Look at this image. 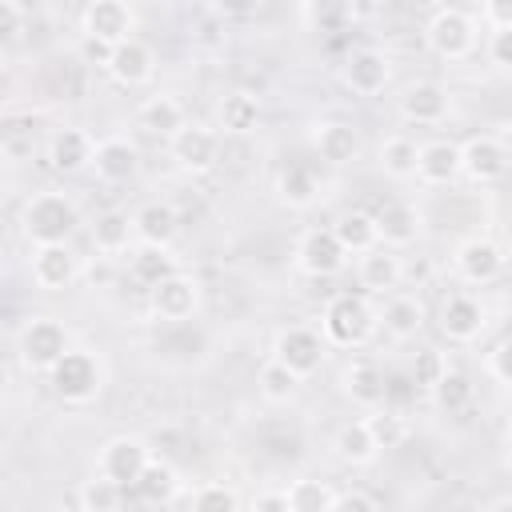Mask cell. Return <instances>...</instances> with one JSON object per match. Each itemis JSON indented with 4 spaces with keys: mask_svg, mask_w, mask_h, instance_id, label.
<instances>
[{
    "mask_svg": "<svg viewBox=\"0 0 512 512\" xmlns=\"http://www.w3.org/2000/svg\"><path fill=\"white\" fill-rule=\"evenodd\" d=\"M80 228V208L68 192H36L20 212V232L32 248L40 244H68Z\"/></svg>",
    "mask_w": 512,
    "mask_h": 512,
    "instance_id": "1",
    "label": "cell"
},
{
    "mask_svg": "<svg viewBox=\"0 0 512 512\" xmlns=\"http://www.w3.org/2000/svg\"><path fill=\"white\" fill-rule=\"evenodd\" d=\"M380 328V312L360 292H340L320 312V332L336 348H364Z\"/></svg>",
    "mask_w": 512,
    "mask_h": 512,
    "instance_id": "2",
    "label": "cell"
},
{
    "mask_svg": "<svg viewBox=\"0 0 512 512\" xmlns=\"http://www.w3.org/2000/svg\"><path fill=\"white\" fill-rule=\"evenodd\" d=\"M48 384H52L56 400L80 408V404H92V400L104 392L108 372H104V360H100L92 348H68V352L52 364Z\"/></svg>",
    "mask_w": 512,
    "mask_h": 512,
    "instance_id": "3",
    "label": "cell"
},
{
    "mask_svg": "<svg viewBox=\"0 0 512 512\" xmlns=\"http://www.w3.org/2000/svg\"><path fill=\"white\" fill-rule=\"evenodd\" d=\"M72 348L68 328L56 316H28V324L16 332V360L24 372H52V364Z\"/></svg>",
    "mask_w": 512,
    "mask_h": 512,
    "instance_id": "4",
    "label": "cell"
},
{
    "mask_svg": "<svg viewBox=\"0 0 512 512\" xmlns=\"http://www.w3.org/2000/svg\"><path fill=\"white\" fill-rule=\"evenodd\" d=\"M424 44L440 60H464L476 48V20L464 8H436L424 24Z\"/></svg>",
    "mask_w": 512,
    "mask_h": 512,
    "instance_id": "5",
    "label": "cell"
},
{
    "mask_svg": "<svg viewBox=\"0 0 512 512\" xmlns=\"http://www.w3.org/2000/svg\"><path fill=\"white\" fill-rule=\"evenodd\" d=\"M148 312L164 324H188L200 312V284L184 272L164 276L160 284L148 288Z\"/></svg>",
    "mask_w": 512,
    "mask_h": 512,
    "instance_id": "6",
    "label": "cell"
},
{
    "mask_svg": "<svg viewBox=\"0 0 512 512\" xmlns=\"http://www.w3.org/2000/svg\"><path fill=\"white\" fill-rule=\"evenodd\" d=\"M344 264H348V248L340 244V236H336L332 228H308V232L296 240V268H300L304 276L324 280V276L344 272Z\"/></svg>",
    "mask_w": 512,
    "mask_h": 512,
    "instance_id": "7",
    "label": "cell"
},
{
    "mask_svg": "<svg viewBox=\"0 0 512 512\" xmlns=\"http://www.w3.org/2000/svg\"><path fill=\"white\" fill-rule=\"evenodd\" d=\"M452 268H456V276H460L464 284H472V288L492 284V280L504 272V248H500L496 240H488V236H468V240L456 244Z\"/></svg>",
    "mask_w": 512,
    "mask_h": 512,
    "instance_id": "8",
    "label": "cell"
},
{
    "mask_svg": "<svg viewBox=\"0 0 512 512\" xmlns=\"http://www.w3.org/2000/svg\"><path fill=\"white\" fill-rule=\"evenodd\" d=\"M28 276L40 292H64L80 276V256L68 244H40L28 256Z\"/></svg>",
    "mask_w": 512,
    "mask_h": 512,
    "instance_id": "9",
    "label": "cell"
},
{
    "mask_svg": "<svg viewBox=\"0 0 512 512\" xmlns=\"http://www.w3.org/2000/svg\"><path fill=\"white\" fill-rule=\"evenodd\" d=\"M324 352H328L324 332L304 328V324H292V328L276 332V344H272V356H276L280 364H288L292 372H300L304 380L324 364Z\"/></svg>",
    "mask_w": 512,
    "mask_h": 512,
    "instance_id": "10",
    "label": "cell"
},
{
    "mask_svg": "<svg viewBox=\"0 0 512 512\" xmlns=\"http://www.w3.org/2000/svg\"><path fill=\"white\" fill-rule=\"evenodd\" d=\"M148 460H152V452H148V444L140 436H112L96 456V472L116 480V484H124V488H136V480L148 468Z\"/></svg>",
    "mask_w": 512,
    "mask_h": 512,
    "instance_id": "11",
    "label": "cell"
},
{
    "mask_svg": "<svg viewBox=\"0 0 512 512\" xmlns=\"http://www.w3.org/2000/svg\"><path fill=\"white\" fill-rule=\"evenodd\" d=\"M80 32H84V40L112 48L132 36V8L124 0H88L80 12Z\"/></svg>",
    "mask_w": 512,
    "mask_h": 512,
    "instance_id": "12",
    "label": "cell"
},
{
    "mask_svg": "<svg viewBox=\"0 0 512 512\" xmlns=\"http://www.w3.org/2000/svg\"><path fill=\"white\" fill-rule=\"evenodd\" d=\"M168 156L184 172H208L220 160V136L204 124H184L176 136H168Z\"/></svg>",
    "mask_w": 512,
    "mask_h": 512,
    "instance_id": "13",
    "label": "cell"
},
{
    "mask_svg": "<svg viewBox=\"0 0 512 512\" xmlns=\"http://www.w3.org/2000/svg\"><path fill=\"white\" fill-rule=\"evenodd\" d=\"M508 148L500 144V136H468L460 144V172L472 184H496L508 172Z\"/></svg>",
    "mask_w": 512,
    "mask_h": 512,
    "instance_id": "14",
    "label": "cell"
},
{
    "mask_svg": "<svg viewBox=\"0 0 512 512\" xmlns=\"http://www.w3.org/2000/svg\"><path fill=\"white\" fill-rule=\"evenodd\" d=\"M484 324H488V312H484V304L472 292L444 296V304H440V332L452 344H472L484 332Z\"/></svg>",
    "mask_w": 512,
    "mask_h": 512,
    "instance_id": "15",
    "label": "cell"
},
{
    "mask_svg": "<svg viewBox=\"0 0 512 512\" xmlns=\"http://www.w3.org/2000/svg\"><path fill=\"white\" fill-rule=\"evenodd\" d=\"M104 68H108V76H112L116 84H124V88H140V84H148L152 72H156V52H152L144 40L128 36V40L112 44Z\"/></svg>",
    "mask_w": 512,
    "mask_h": 512,
    "instance_id": "16",
    "label": "cell"
},
{
    "mask_svg": "<svg viewBox=\"0 0 512 512\" xmlns=\"http://www.w3.org/2000/svg\"><path fill=\"white\" fill-rule=\"evenodd\" d=\"M340 80H344V88L356 92V96H376V92H384V84L392 80V60H388L380 48H356V52H348Z\"/></svg>",
    "mask_w": 512,
    "mask_h": 512,
    "instance_id": "17",
    "label": "cell"
},
{
    "mask_svg": "<svg viewBox=\"0 0 512 512\" xmlns=\"http://www.w3.org/2000/svg\"><path fill=\"white\" fill-rule=\"evenodd\" d=\"M312 148H316V156H320L324 164L344 168V164L360 160L364 140H360V132H356L348 120H316V124H312Z\"/></svg>",
    "mask_w": 512,
    "mask_h": 512,
    "instance_id": "18",
    "label": "cell"
},
{
    "mask_svg": "<svg viewBox=\"0 0 512 512\" xmlns=\"http://www.w3.org/2000/svg\"><path fill=\"white\" fill-rule=\"evenodd\" d=\"M92 172L104 184H128L140 172V152L128 136H104L96 140V156H92Z\"/></svg>",
    "mask_w": 512,
    "mask_h": 512,
    "instance_id": "19",
    "label": "cell"
},
{
    "mask_svg": "<svg viewBox=\"0 0 512 512\" xmlns=\"http://www.w3.org/2000/svg\"><path fill=\"white\" fill-rule=\"evenodd\" d=\"M396 104H400V116L412 120V124H440V120L448 116V108H452L448 88L436 84V80H416V84H408Z\"/></svg>",
    "mask_w": 512,
    "mask_h": 512,
    "instance_id": "20",
    "label": "cell"
},
{
    "mask_svg": "<svg viewBox=\"0 0 512 512\" xmlns=\"http://www.w3.org/2000/svg\"><path fill=\"white\" fill-rule=\"evenodd\" d=\"M92 156H96V140L84 128H56L48 140V164L64 176L92 168Z\"/></svg>",
    "mask_w": 512,
    "mask_h": 512,
    "instance_id": "21",
    "label": "cell"
},
{
    "mask_svg": "<svg viewBox=\"0 0 512 512\" xmlns=\"http://www.w3.org/2000/svg\"><path fill=\"white\" fill-rule=\"evenodd\" d=\"M136 224V240L140 244H156V248H172V240L180 236V216L168 200H148L132 212Z\"/></svg>",
    "mask_w": 512,
    "mask_h": 512,
    "instance_id": "22",
    "label": "cell"
},
{
    "mask_svg": "<svg viewBox=\"0 0 512 512\" xmlns=\"http://www.w3.org/2000/svg\"><path fill=\"white\" fill-rule=\"evenodd\" d=\"M356 276H360V288H368V292H392L400 284V276H404V264H400L396 248L376 244V248L360 252Z\"/></svg>",
    "mask_w": 512,
    "mask_h": 512,
    "instance_id": "23",
    "label": "cell"
},
{
    "mask_svg": "<svg viewBox=\"0 0 512 512\" xmlns=\"http://www.w3.org/2000/svg\"><path fill=\"white\" fill-rule=\"evenodd\" d=\"M188 124V116H184V104L176 100V96H168V92H156V96H148L140 108H136V128H144L148 136H176L180 128Z\"/></svg>",
    "mask_w": 512,
    "mask_h": 512,
    "instance_id": "24",
    "label": "cell"
},
{
    "mask_svg": "<svg viewBox=\"0 0 512 512\" xmlns=\"http://www.w3.org/2000/svg\"><path fill=\"white\" fill-rule=\"evenodd\" d=\"M276 200L288 204V208H312L320 200V180H316V168L304 164V160H292L276 172Z\"/></svg>",
    "mask_w": 512,
    "mask_h": 512,
    "instance_id": "25",
    "label": "cell"
},
{
    "mask_svg": "<svg viewBox=\"0 0 512 512\" xmlns=\"http://www.w3.org/2000/svg\"><path fill=\"white\" fill-rule=\"evenodd\" d=\"M332 452H336V460H340V464L364 468V464H372L384 448L376 444V436L368 432V424H364V420H348V424H340V428H336V436H332Z\"/></svg>",
    "mask_w": 512,
    "mask_h": 512,
    "instance_id": "26",
    "label": "cell"
},
{
    "mask_svg": "<svg viewBox=\"0 0 512 512\" xmlns=\"http://www.w3.org/2000/svg\"><path fill=\"white\" fill-rule=\"evenodd\" d=\"M416 176L424 184H452L460 176V144L452 140H428L420 144V164H416Z\"/></svg>",
    "mask_w": 512,
    "mask_h": 512,
    "instance_id": "27",
    "label": "cell"
},
{
    "mask_svg": "<svg viewBox=\"0 0 512 512\" xmlns=\"http://www.w3.org/2000/svg\"><path fill=\"white\" fill-rule=\"evenodd\" d=\"M216 124H220V132H228V136H248V132H256V124H260V96H252V92H244V88L228 92V96L216 104Z\"/></svg>",
    "mask_w": 512,
    "mask_h": 512,
    "instance_id": "28",
    "label": "cell"
},
{
    "mask_svg": "<svg viewBox=\"0 0 512 512\" xmlns=\"http://www.w3.org/2000/svg\"><path fill=\"white\" fill-rule=\"evenodd\" d=\"M332 232L340 236V244L348 248V256H360V252H368V248L380 244V224H376V212H368V208L340 212L336 224H332Z\"/></svg>",
    "mask_w": 512,
    "mask_h": 512,
    "instance_id": "29",
    "label": "cell"
},
{
    "mask_svg": "<svg viewBox=\"0 0 512 512\" xmlns=\"http://www.w3.org/2000/svg\"><path fill=\"white\" fill-rule=\"evenodd\" d=\"M132 240H136V224H132L128 212L108 208V212L96 216V224H92V244H96L100 256H124V252L132 248Z\"/></svg>",
    "mask_w": 512,
    "mask_h": 512,
    "instance_id": "30",
    "label": "cell"
},
{
    "mask_svg": "<svg viewBox=\"0 0 512 512\" xmlns=\"http://www.w3.org/2000/svg\"><path fill=\"white\" fill-rule=\"evenodd\" d=\"M376 224H380V244L388 248H408L416 236H420V216L416 208L400 204V200H388L376 208Z\"/></svg>",
    "mask_w": 512,
    "mask_h": 512,
    "instance_id": "31",
    "label": "cell"
},
{
    "mask_svg": "<svg viewBox=\"0 0 512 512\" xmlns=\"http://www.w3.org/2000/svg\"><path fill=\"white\" fill-rule=\"evenodd\" d=\"M344 392H348L356 404L376 408V404L388 400V380H384V372H380L372 360H352V364L344 368Z\"/></svg>",
    "mask_w": 512,
    "mask_h": 512,
    "instance_id": "32",
    "label": "cell"
},
{
    "mask_svg": "<svg viewBox=\"0 0 512 512\" xmlns=\"http://www.w3.org/2000/svg\"><path fill=\"white\" fill-rule=\"evenodd\" d=\"M356 16V0H300V20L308 32H344Z\"/></svg>",
    "mask_w": 512,
    "mask_h": 512,
    "instance_id": "33",
    "label": "cell"
},
{
    "mask_svg": "<svg viewBox=\"0 0 512 512\" xmlns=\"http://www.w3.org/2000/svg\"><path fill=\"white\" fill-rule=\"evenodd\" d=\"M380 324L392 340H412L424 328V304L416 296H388V304L380 308Z\"/></svg>",
    "mask_w": 512,
    "mask_h": 512,
    "instance_id": "34",
    "label": "cell"
},
{
    "mask_svg": "<svg viewBox=\"0 0 512 512\" xmlns=\"http://www.w3.org/2000/svg\"><path fill=\"white\" fill-rule=\"evenodd\" d=\"M136 496L144 504H176V496H180V472L168 460H148V468L136 480Z\"/></svg>",
    "mask_w": 512,
    "mask_h": 512,
    "instance_id": "35",
    "label": "cell"
},
{
    "mask_svg": "<svg viewBox=\"0 0 512 512\" xmlns=\"http://www.w3.org/2000/svg\"><path fill=\"white\" fill-rule=\"evenodd\" d=\"M380 172L392 176V180H412L416 176V164H420V144L408 140V136H388L380 144Z\"/></svg>",
    "mask_w": 512,
    "mask_h": 512,
    "instance_id": "36",
    "label": "cell"
},
{
    "mask_svg": "<svg viewBox=\"0 0 512 512\" xmlns=\"http://www.w3.org/2000/svg\"><path fill=\"white\" fill-rule=\"evenodd\" d=\"M256 384H260V396H264V400H272V404H288V400H296V392H300L304 376H300V372H292L288 364H280V360L272 356V360L260 368Z\"/></svg>",
    "mask_w": 512,
    "mask_h": 512,
    "instance_id": "37",
    "label": "cell"
},
{
    "mask_svg": "<svg viewBox=\"0 0 512 512\" xmlns=\"http://www.w3.org/2000/svg\"><path fill=\"white\" fill-rule=\"evenodd\" d=\"M176 504H188L196 512H236L240 508V492L228 488L224 480H208V484H196L192 492L176 496Z\"/></svg>",
    "mask_w": 512,
    "mask_h": 512,
    "instance_id": "38",
    "label": "cell"
},
{
    "mask_svg": "<svg viewBox=\"0 0 512 512\" xmlns=\"http://www.w3.org/2000/svg\"><path fill=\"white\" fill-rule=\"evenodd\" d=\"M128 272H132V280H136V284L152 288V284H160L164 276H172V272H176V256H168V248L144 244L140 252H132V264H128Z\"/></svg>",
    "mask_w": 512,
    "mask_h": 512,
    "instance_id": "39",
    "label": "cell"
},
{
    "mask_svg": "<svg viewBox=\"0 0 512 512\" xmlns=\"http://www.w3.org/2000/svg\"><path fill=\"white\" fill-rule=\"evenodd\" d=\"M124 484H116V480H108V476H92V480H84L80 484V492H76V504L84 508V512H116L120 504H124Z\"/></svg>",
    "mask_w": 512,
    "mask_h": 512,
    "instance_id": "40",
    "label": "cell"
},
{
    "mask_svg": "<svg viewBox=\"0 0 512 512\" xmlns=\"http://www.w3.org/2000/svg\"><path fill=\"white\" fill-rule=\"evenodd\" d=\"M332 488L324 480H292L288 484V512H332Z\"/></svg>",
    "mask_w": 512,
    "mask_h": 512,
    "instance_id": "41",
    "label": "cell"
},
{
    "mask_svg": "<svg viewBox=\"0 0 512 512\" xmlns=\"http://www.w3.org/2000/svg\"><path fill=\"white\" fill-rule=\"evenodd\" d=\"M364 424H368V432L376 436V444H380V448H396V444H404V436H408L404 416H400V412H392L388 404H376V408L364 416Z\"/></svg>",
    "mask_w": 512,
    "mask_h": 512,
    "instance_id": "42",
    "label": "cell"
},
{
    "mask_svg": "<svg viewBox=\"0 0 512 512\" xmlns=\"http://www.w3.org/2000/svg\"><path fill=\"white\" fill-rule=\"evenodd\" d=\"M432 396H436V404H440V408L460 412V408H468V400H472V380H468L464 372L448 368V372H444V380L432 388Z\"/></svg>",
    "mask_w": 512,
    "mask_h": 512,
    "instance_id": "43",
    "label": "cell"
},
{
    "mask_svg": "<svg viewBox=\"0 0 512 512\" xmlns=\"http://www.w3.org/2000/svg\"><path fill=\"white\" fill-rule=\"evenodd\" d=\"M444 372H448V360H444L440 348H420V352H416V360H412V384H416V388L432 392V388L444 380Z\"/></svg>",
    "mask_w": 512,
    "mask_h": 512,
    "instance_id": "44",
    "label": "cell"
},
{
    "mask_svg": "<svg viewBox=\"0 0 512 512\" xmlns=\"http://www.w3.org/2000/svg\"><path fill=\"white\" fill-rule=\"evenodd\" d=\"M488 376L496 380V384H504V388H512V336H504L492 352H488Z\"/></svg>",
    "mask_w": 512,
    "mask_h": 512,
    "instance_id": "45",
    "label": "cell"
},
{
    "mask_svg": "<svg viewBox=\"0 0 512 512\" xmlns=\"http://www.w3.org/2000/svg\"><path fill=\"white\" fill-rule=\"evenodd\" d=\"M24 36V8L16 0H0V40L12 48Z\"/></svg>",
    "mask_w": 512,
    "mask_h": 512,
    "instance_id": "46",
    "label": "cell"
},
{
    "mask_svg": "<svg viewBox=\"0 0 512 512\" xmlns=\"http://www.w3.org/2000/svg\"><path fill=\"white\" fill-rule=\"evenodd\" d=\"M372 508H380V496L364 488H344L332 496V512H372Z\"/></svg>",
    "mask_w": 512,
    "mask_h": 512,
    "instance_id": "47",
    "label": "cell"
},
{
    "mask_svg": "<svg viewBox=\"0 0 512 512\" xmlns=\"http://www.w3.org/2000/svg\"><path fill=\"white\" fill-rule=\"evenodd\" d=\"M488 60L496 68H508L512 72V28H492V36H488Z\"/></svg>",
    "mask_w": 512,
    "mask_h": 512,
    "instance_id": "48",
    "label": "cell"
},
{
    "mask_svg": "<svg viewBox=\"0 0 512 512\" xmlns=\"http://www.w3.org/2000/svg\"><path fill=\"white\" fill-rule=\"evenodd\" d=\"M256 512H288V488H264L252 496Z\"/></svg>",
    "mask_w": 512,
    "mask_h": 512,
    "instance_id": "49",
    "label": "cell"
},
{
    "mask_svg": "<svg viewBox=\"0 0 512 512\" xmlns=\"http://www.w3.org/2000/svg\"><path fill=\"white\" fill-rule=\"evenodd\" d=\"M484 24L488 28H512V0H484Z\"/></svg>",
    "mask_w": 512,
    "mask_h": 512,
    "instance_id": "50",
    "label": "cell"
},
{
    "mask_svg": "<svg viewBox=\"0 0 512 512\" xmlns=\"http://www.w3.org/2000/svg\"><path fill=\"white\" fill-rule=\"evenodd\" d=\"M256 4H260V0H212V8H216L220 16H236V20H240V16H252Z\"/></svg>",
    "mask_w": 512,
    "mask_h": 512,
    "instance_id": "51",
    "label": "cell"
},
{
    "mask_svg": "<svg viewBox=\"0 0 512 512\" xmlns=\"http://www.w3.org/2000/svg\"><path fill=\"white\" fill-rule=\"evenodd\" d=\"M500 144H504V148H508V156H512V116L500 124Z\"/></svg>",
    "mask_w": 512,
    "mask_h": 512,
    "instance_id": "52",
    "label": "cell"
},
{
    "mask_svg": "<svg viewBox=\"0 0 512 512\" xmlns=\"http://www.w3.org/2000/svg\"><path fill=\"white\" fill-rule=\"evenodd\" d=\"M488 508H492V512H508V508H512V496H496Z\"/></svg>",
    "mask_w": 512,
    "mask_h": 512,
    "instance_id": "53",
    "label": "cell"
},
{
    "mask_svg": "<svg viewBox=\"0 0 512 512\" xmlns=\"http://www.w3.org/2000/svg\"><path fill=\"white\" fill-rule=\"evenodd\" d=\"M504 464L512 468V432H508V440H504Z\"/></svg>",
    "mask_w": 512,
    "mask_h": 512,
    "instance_id": "54",
    "label": "cell"
}]
</instances>
